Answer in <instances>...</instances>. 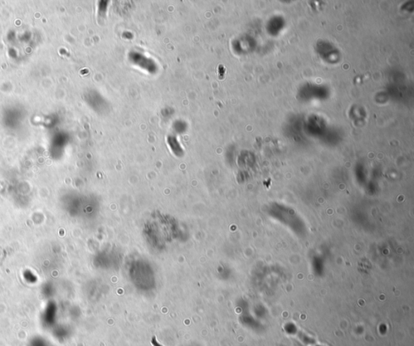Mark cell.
<instances>
[{
  "label": "cell",
  "instance_id": "1",
  "mask_svg": "<svg viewBox=\"0 0 414 346\" xmlns=\"http://www.w3.org/2000/svg\"><path fill=\"white\" fill-rule=\"evenodd\" d=\"M0 264H1V260H0Z\"/></svg>",
  "mask_w": 414,
  "mask_h": 346
}]
</instances>
